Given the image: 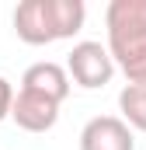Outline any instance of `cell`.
<instances>
[{
    "mask_svg": "<svg viewBox=\"0 0 146 150\" xmlns=\"http://www.w3.org/2000/svg\"><path fill=\"white\" fill-rule=\"evenodd\" d=\"M84 14V0H25L14 11V32L28 45H45L77 35Z\"/></svg>",
    "mask_w": 146,
    "mask_h": 150,
    "instance_id": "6da1fadb",
    "label": "cell"
},
{
    "mask_svg": "<svg viewBox=\"0 0 146 150\" xmlns=\"http://www.w3.org/2000/svg\"><path fill=\"white\" fill-rule=\"evenodd\" d=\"M66 67H70V77L80 84V87H105L115 74V59H111V52L101 45V42H77L70 52V59H66Z\"/></svg>",
    "mask_w": 146,
    "mask_h": 150,
    "instance_id": "7a4b0ae2",
    "label": "cell"
},
{
    "mask_svg": "<svg viewBox=\"0 0 146 150\" xmlns=\"http://www.w3.org/2000/svg\"><path fill=\"white\" fill-rule=\"evenodd\" d=\"M105 21H108V45L146 38V0H111Z\"/></svg>",
    "mask_w": 146,
    "mask_h": 150,
    "instance_id": "3957f363",
    "label": "cell"
},
{
    "mask_svg": "<svg viewBox=\"0 0 146 150\" xmlns=\"http://www.w3.org/2000/svg\"><path fill=\"white\" fill-rule=\"evenodd\" d=\"M80 150H136V140L125 119L98 115L80 129Z\"/></svg>",
    "mask_w": 146,
    "mask_h": 150,
    "instance_id": "277c9868",
    "label": "cell"
},
{
    "mask_svg": "<svg viewBox=\"0 0 146 150\" xmlns=\"http://www.w3.org/2000/svg\"><path fill=\"white\" fill-rule=\"evenodd\" d=\"M11 119L21 129H28V133H45V129L56 126L59 105L49 101V98H42V94H35V91H18L14 108H11Z\"/></svg>",
    "mask_w": 146,
    "mask_h": 150,
    "instance_id": "5b68a950",
    "label": "cell"
},
{
    "mask_svg": "<svg viewBox=\"0 0 146 150\" xmlns=\"http://www.w3.org/2000/svg\"><path fill=\"white\" fill-rule=\"evenodd\" d=\"M21 91H35V94L59 105L70 94V77H66V70L59 63H32L25 70V77H21Z\"/></svg>",
    "mask_w": 146,
    "mask_h": 150,
    "instance_id": "8992f818",
    "label": "cell"
},
{
    "mask_svg": "<svg viewBox=\"0 0 146 150\" xmlns=\"http://www.w3.org/2000/svg\"><path fill=\"white\" fill-rule=\"evenodd\" d=\"M111 59L125 70L129 84H146V38L136 42H122V45H108Z\"/></svg>",
    "mask_w": 146,
    "mask_h": 150,
    "instance_id": "52a82bcc",
    "label": "cell"
},
{
    "mask_svg": "<svg viewBox=\"0 0 146 150\" xmlns=\"http://www.w3.org/2000/svg\"><path fill=\"white\" fill-rule=\"evenodd\" d=\"M118 108H122L129 126H136V129L146 133V84H129L118 94Z\"/></svg>",
    "mask_w": 146,
    "mask_h": 150,
    "instance_id": "ba28073f",
    "label": "cell"
},
{
    "mask_svg": "<svg viewBox=\"0 0 146 150\" xmlns=\"http://www.w3.org/2000/svg\"><path fill=\"white\" fill-rule=\"evenodd\" d=\"M14 98H18V94H14V87H11V84L0 77V119H7V115H11V108H14Z\"/></svg>",
    "mask_w": 146,
    "mask_h": 150,
    "instance_id": "9c48e42d",
    "label": "cell"
}]
</instances>
